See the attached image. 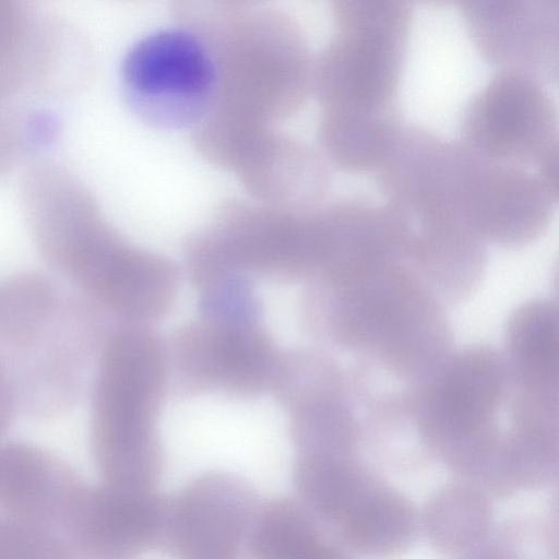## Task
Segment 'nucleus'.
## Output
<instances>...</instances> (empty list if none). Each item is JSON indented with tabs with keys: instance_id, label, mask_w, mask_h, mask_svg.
<instances>
[{
	"instance_id": "nucleus-1",
	"label": "nucleus",
	"mask_w": 559,
	"mask_h": 559,
	"mask_svg": "<svg viewBox=\"0 0 559 559\" xmlns=\"http://www.w3.org/2000/svg\"><path fill=\"white\" fill-rule=\"evenodd\" d=\"M301 321L365 385L385 391L424 383L453 352L445 307L391 254L389 246L310 283Z\"/></svg>"
},
{
	"instance_id": "nucleus-2",
	"label": "nucleus",
	"mask_w": 559,
	"mask_h": 559,
	"mask_svg": "<svg viewBox=\"0 0 559 559\" xmlns=\"http://www.w3.org/2000/svg\"><path fill=\"white\" fill-rule=\"evenodd\" d=\"M168 383L166 344L150 325L112 326L92 386V452L104 484L155 490L163 472L156 421Z\"/></svg>"
},
{
	"instance_id": "nucleus-3",
	"label": "nucleus",
	"mask_w": 559,
	"mask_h": 559,
	"mask_svg": "<svg viewBox=\"0 0 559 559\" xmlns=\"http://www.w3.org/2000/svg\"><path fill=\"white\" fill-rule=\"evenodd\" d=\"M513 389L503 350L453 349L407 395L414 439L462 479H474L519 427Z\"/></svg>"
},
{
	"instance_id": "nucleus-4",
	"label": "nucleus",
	"mask_w": 559,
	"mask_h": 559,
	"mask_svg": "<svg viewBox=\"0 0 559 559\" xmlns=\"http://www.w3.org/2000/svg\"><path fill=\"white\" fill-rule=\"evenodd\" d=\"M337 28L319 63L326 109L381 110L396 96L413 16L407 0H337Z\"/></svg>"
},
{
	"instance_id": "nucleus-5",
	"label": "nucleus",
	"mask_w": 559,
	"mask_h": 559,
	"mask_svg": "<svg viewBox=\"0 0 559 559\" xmlns=\"http://www.w3.org/2000/svg\"><path fill=\"white\" fill-rule=\"evenodd\" d=\"M124 100L144 124L159 131L194 127L210 112L218 92L217 61L191 29L170 26L139 38L120 67Z\"/></svg>"
},
{
	"instance_id": "nucleus-6",
	"label": "nucleus",
	"mask_w": 559,
	"mask_h": 559,
	"mask_svg": "<svg viewBox=\"0 0 559 559\" xmlns=\"http://www.w3.org/2000/svg\"><path fill=\"white\" fill-rule=\"evenodd\" d=\"M106 317L82 294L62 295L39 338L7 361L17 412L49 420L71 411L111 330Z\"/></svg>"
},
{
	"instance_id": "nucleus-7",
	"label": "nucleus",
	"mask_w": 559,
	"mask_h": 559,
	"mask_svg": "<svg viewBox=\"0 0 559 559\" xmlns=\"http://www.w3.org/2000/svg\"><path fill=\"white\" fill-rule=\"evenodd\" d=\"M462 140L485 158L536 170L558 189V115L545 82L497 72L466 104Z\"/></svg>"
},
{
	"instance_id": "nucleus-8",
	"label": "nucleus",
	"mask_w": 559,
	"mask_h": 559,
	"mask_svg": "<svg viewBox=\"0 0 559 559\" xmlns=\"http://www.w3.org/2000/svg\"><path fill=\"white\" fill-rule=\"evenodd\" d=\"M449 200L457 219L486 243L520 247L547 229L558 189L534 169L485 158L464 143Z\"/></svg>"
},
{
	"instance_id": "nucleus-9",
	"label": "nucleus",
	"mask_w": 559,
	"mask_h": 559,
	"mask_svg": "<svg viewBox=\"0 0 559 559\" xmlns=\"http://www.w3.org/2000/svg\"><path fill=\"white\" fill-rule=\"evenodd\" d=\"M60 274L122 323L150 325L169 312L179 290L170 261L133 248L103 221L74 247Z\"/></svg>"
},
{
	"instance_id": "nucleus-10",
	"label": "nucleus",
	"mask_w": 559,
	"mask_h": 559,
	"mask_svg": "<svg viewBox=\"0 0 559 559\" xmlns=\"http://www.w3.org/2000/svg\"><path fill=\"white\" fill-rule=\"evenodd\" d=\"M168 373L185 391L236 397L270 391L280 352L260 321L202 317L166 344Z\"/></svg>"
},
{
	"instance_id": "nucleus-11",
	"label": "nucleus",
	"mask_w": 559,
	"mask_h": 559,
	"mask_svg": "<svg viewBox=\"0 0 559 559\" xmlns=\"http://www.w3.org/2000/svg\"><path fill=\"white\" fill-rule=\"evenodd\" d=\"M259 504L240 476L203 473L169 497L165 551L176 559H242Z\"/></svg>"
},
{
	"instance_id": "nucleus-12",
	"label": "nucleus",
	"mask_w": 559,
	"mask_h": 559,
	"mask_svg": "<svg viewBox=\"0 0 559 559\" xmlns=\"http://www.w3.org/2000/svg\"><path fill=\"white\" fill-rule=\"evenodd\" d=\"M169 497L107 484H85L61 530L75 551L98 558L135 559L165 550Z\"/></svg>"
},
{
	"instance_id": "nucleus-13",
	"label": "nucleus",
	"mask_w": 559,
	"mask_h": 559,
	"mask_svg": "<svg viewBox=\"0 0 559 559\" xmlns=\"http://www.w3.org/2000/svg\"><path fill=\"white\" fill-rule=\"evenodd\" d=\"M461 11L474 44L500 70L557 80V0H464Z\"/></svg>"
},
{
	"instance_id": "nucleus-14",
	"label": "nucleus",
	"mask_w": 559,
	"mask_h": 559,
	"mask_svg": "<svg viewBox=\"0 0 559 559\" xmlns=\"http://www.w3.org/2000/svg\"><path fill=\"white\" fill-rule=\"evenodd\" d=\"M85 486L53 453L24 442L0 447V515L59 536Z\"/></svg>"
},
{
	"instance_id": "nucleus-15",
	"label": "nucleus",
	"mask_w": 559,
	"mask_h": 559,
	"mask_svg": "<svg viewBox=\"0 0 559 559\" xmlns=\"http://www.w3.org/2000/svg\"><path fill=\"white\" fill-rule=\"evenodd\" d=\"M514 383L525 393L558 404L559 313L557 302L521 305L507 323L503 350Z\"/></svg>"
},
{
	"instance_id": "nucleus-16",
	"label": "nucleus",
	"mask_w": 559,
	"mask_h": 559,
	"mask_svg": "<svg viewBox=\"0 0 559 559\" xmlns=\"http://www.w3.org/2000/svg\"><path fill=\"white\" fill-rule=\"evenodd\" d=\"M417 524L412 503L379 480L354 502L332 531L350 549L388 559L408 549Z\"/></svg>"
},
{
	"instance_id": "nucleus-17",
	"label": "nucleus",
	"mask_w": 559,
	"mask_h": 559,
	"mask_svg": "<svg viewBox=\"0 0 559 559\" xmlns=\"http://www.w3.org/2000/svg\"><path fill=\"white\" fill-rule=\"evenodd\" d=\"M246 550L251 559H349L298 500L286 497L259 504Z\"/></svg>"
},
{
	"instance_id": "nucleus-18",
	"label": "nucleus",
	"mask_w": 559,
	"mask_h": 559,
	"mask_svg": "<svg viewBox=\"0 0 559 559\" xmlns=\"http://www.w3.org/2000/svg\"><path fill=\"white\" fill-rule=\"evenodd\" d=\"M399 105L381 110L325 109L321 139L330 157L350 171H377L402 128Z\"/></svg>"
},
{
	"instance_id": "nucleus-19",
	"label": "nucleus",
	"mask_w": 559,
	"mask_h": 559,
	"mask_svg": "<svg viewBox=\"0 0 559 559\" xmlns=\"http://www.w3.org/2000/svg\"><path fill=\"white\" fill-rule=\"evenodd\" d=\"M62 295L49 276L36 271L21 272L0 283V353L5 362L39 338Z\"/></svg>"
},
{
	"instance_id": "nucleus-20",
	"label": "nucleus",
	"mask_w": 559,
	"mask_h": 559,
	"mask_svg": "<svg viewBox=\"0 0 559 559\" xmlns=\"http://www.w3.org/2000/svg\"><path fill=\"white\" fill-rule=\"evenodd\" d=\"M491 519L484 490L462 480L443 487L430 498L423 525L438 551L448 557H461L484 540Z\"/></svg>"
},
{
	"instance_id": "nucleus-21",
	"label": "nucleus",
	"mask_w": 559,
	"mask_h": 559,
	"mask_svg": "<svg viewBox=\"0 0 559 559\" xmlns=\"http://www.w3.org/2000/svg\"><path fill=\"white\" fill-rule=\"evenodd\" d=\"M32 35L24 10L16 2L0 0V99L28 76Z\"/></svg>"
},
{
	"instance_id": "nucleus-22",
	"label": "nucleus",
	"mask_w": 559,
	"mask_h": 559,
	"mask_svg": "<svg viewBox=\"0 0 559 559\" xmlns=\"http://www.w3.org/2000/svg\"><path fill=\"white\" fill-rule=\"evenodd\" d=\"M16 412L11 374L0 353V439L5 433Z\"/></svg>"
},
{
	"instance_id": "nucleus-23",
	"label": "nucleus",
	"mask_w": 559,
	"mask_h": 559,
	"mask_svg": "<svg viewBox=\"0 0 559 559\" xmlns=\"http://www.w3.org/2000/svg\"><path fill=\"white\" fill-rule=\"evenodd\" d=\"M19 139L14 128L0 116V177L14 165L19 155Z\"/></svg>"
},
{
	"instance_id": "nucleus-24",
	"label": "nucleus",
	"mask_w": 559,
	"mask_h": 559,
	"mask_svg": "<svg viewBox=\"0 0 559 559\" xmlns=\"http://www.w3.org/2000/svg\"><path fill=\"white\" fill-rule=\"evenodd\" d=\"M475 559H513V558L504 556V555L490 554V555H484V556L475 558Z\"/></svg>"
},
{
	"instance_id": "nucleus-25",
	"label": "nucleus",
	"mask_w": 559,
	"mask_h": 559,
	"mask_svg": "<svg viewBox=\"0 0 559 559\" xmlns=\"http://www.w3.org/2000/svg\"><path fill=\"white\" fill-rule=\"evenodd\" d=\"M78 559H107V558L92 557V556H86V555L78 552Z\"/></svg>"
}]
</instances>
